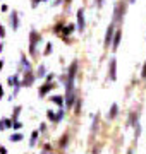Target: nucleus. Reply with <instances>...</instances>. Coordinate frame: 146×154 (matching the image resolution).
Instances as JSON below:
<instances>
[{
  "label": "nucleus",
  "mask_w": 146,
  "mask_h": 154,
  "mask_svg": "<svg viewBox=\"0 0 146 154\" xmlns=\"http://www.w3.org/2000/svg\"><path fill=\"white\" fill-rule=\"evenodd\" d=\"M125 12H127V0L117 2V4H115V9H113V17H112V22L115 26H117V24H122Z\"/></svg>",
  "instance_id": "obj_1"
},
{
  "label": "nucleus",
  "mask_w": 146,
  "mask_h": 154,
  "mask_svg": "<svg viewBox=\"0 0 146 154\" xmlns=\"http://www.w3.org/2000/svg\"><path fill=\"white\" fill-rule=\"evenodd\" d=\"M43 38H41V34L36 31V29H31L29 31V53L31 55H36V48H38V43H41Z\"/></svg>",
  "instance_id": "obj_2"
},
{
  "label": "nucleus",
  "mask_w": 146,
  "mask_h": 154,
  "mask_svg": "<svg viewBox=\"0 0 146 154\" xmlns=\"http://www.w3.org/2000/svg\"><path fill=\"white\" fill-rule=\"evenodd\" d=\"M34 81H36V75L31 72H24V75L21 77V88H29V86H33Z\"/></svg>",
  "instance_id": "obj_3"
},
{
  "label": "nucleus",
  "mask_w": 146,
  "mask_h": 154,
  "mask_svg": "<svg viewBox=\"0 0 146 154\" xmlns=\"http://www.w3.org/2000/svg\"><path fill=\"white\" fill-rule=\"evenodd\" d=\"M113 33H115V24L113 22H110L107 28V33H105V39H103V46L108 50V46H110V43H112V38H113Z\"/></svg>",
  "instance_id": "obj_4"
},
{
  "label": "nucleus",
  "mask_w": 146,
  "mask_h": 154,
  "mask_svg": "<svg viewBox=\"0 0 146 154\" xmlns=\"http://www.w3.org/2000/svg\"><path fill=\"white\" fill-rule=\"evenodd\" d=\"M78 21H76V28H78V31L79 33H83L84 31V28H86V19H84V9L81 7L78 11Z\"/></svg>",
  "instance_id": "obj_5"
},
{
  "label": "nucleus",
  "mask_w": 146,
  "mask_h": 154,
  "mask_svg": "<svg viewBox=\"0 0 146 154\" xmlns=\"http://www.w3.org/2000/svg\"><path fill=\"white\" fill-rule=\"evenodd\" d=\"M108 81H117V60L110 58L108 62Z\"/></svg>",
  "instance_id": "obj_6"
},
{
  "label": "nucleus",
  "mask_w": 146,
  "mask_h": 154,
  "mask_svg": "<svg viewBox=\"0 0 146 154\" xmlns=\"http://www.w3.org/2000/svg\"><path fill=\"white\" fill-rule=\"evenodd\" d=\"M120 39H122V29H115L113 38H112V43H110V48H112V51H117L119 45H120Z\"/></svg>",
  "instance_id": "obj_7"
},
{
  "label": "nucleus",
  "mask_w": 146,
  "mask_h": 154,
  "mask_svg": "<svg viewBox=\"0 0 146 154\" xmlns=\"http://www.w3.org/2000/svg\"><path fill=\"white\" fill-rule=\"evenodd\" d=\"M53 89H55V84H53V82H45L41 88H40L38 96H40V98H45L46 94L50 93V91H53Z\"/></svg>",
  "instance_id": "obj_8"
},
{
  "label": "nucleus",
  "mask_w": 146,
  "mask_h": 154,
  "mask_svg": "<svg viewBox=\"0 0 146 154\" xmlns=\"http://www.w3.org/2000/svg\"><path fill=\"white\" fill-rule=\"evenodd\" d=\"M11 28H12V31H17L19 29V14L16 11L11 12Z\"/></svg>",
  "instance_id": "obj_9"
},
{
  "label": "nucleus",
  "mask_w": 146,
  "mask_h": 154,
  "mask_svg": "<svg viewBox=\"0 0 146 154\" xmlns=\"http://www.w3.org/2000/svg\"><path fill=\"white\" fill-rule=\"evenodd\" d=\"M21 70L23 72H31L33 70V67H31V62L28 60V58H26V55H21Z\"/></svg>",
  "instance_id": "obj_10"
},
{
  "label": "nucleus",
  "mask_w": 146,
  "mask_h": 154,
  "mask_svg": "<svg viewBox=\"0 0 146 154\" xmlns=\"http://www.w3.org/2000/svg\"><path fill=\"white\" fill-rule=\"evenodd\" d=\"M7 84H9V86H14V88H21V75L16 74V75L7 77Z\"/></svg>",
  "instance_id": "obj_11"
},
{
  "label": "nucleus",
  "mask_w": 146,
  "mask_h": 154,
  "mask_svg": "<svg viewBox=\"0 0 146 154\" xmlns=\"http://www.w3.org/2000/svg\"><path fill=\"white\" fill-rule=\"evenodd\" d=\"M117 115H119V105H117V103H113V105L110 106V110H108L107 118H108V120H115Z\"/></svg>",
  "instance_id": "obj_12"
},
{
  "label": "nucleus",
  "mask_w": 146,
  "mask_h": 154,
  "mask_svg": "<svg viewBox=\"0 0 146 154\" xmlns=\"http://www.w3.org/2000/svg\"><path fill=\"white\" fill-rule=\"evenodd\" d=\"M98 128H100V118H98V115H95L93 116V123H91V135H96Z\"/></svg>",
  "instance_id": "obj_13"
},
{
  "label": "nucleus",
  "mask_w": 146,
  "mask_h": 154,
  "mask_svg": "<svg viewBox=\"0 0 146 154\" xmlns=\"http://www.w3.org/2000/svg\"><path fill=\"white\" fill-rule=\"evenodd\" d=\"M7 128H12V118H0V130L4 132Z\"/></svg>",
  "instance_id": "obj_14"
},
{
  "label": "nucleus",
  "mask_w": 146,
  "mask_h": 154,
  "mask_svg": "<svg viewBox=\"0 0 146 154\" xmlns=\"http://www.w3.org/2000/svg\"><path fill=\"white\" fill-rule=\"evenodd\" d=\"M38 137H40V132L38 130H33V132H31V137H29V147H36Z\"/></svg>",
  "instance_id": "obj_15"
},
{
  "label": "nucleus",
  "mask_w": 146,
  "mask_h": 154,
  "mask_svg": "<svg viewBox=\"0 0 146 154\" xmlns=\"http://www.w3.org/2000/svg\"><path fill=\"white\" fill-rule=\"evenodd\" d=\"M136 123H139V120H138V113H136V111H131V113H129V122H127V125H129V127H134Z\"/></svg>",
  "instance_id": "obj_16"
},
{
  "label": "nucleus",
  "mask_w": 146,
  "mask_h": 154,
  "mask_svg": "<svg viewBox=\"0 0 146 154\" xmlns=\"http://www.w3.org/2000/svg\"><path fill=\"white\" fill-rule=\"evenodd\" d=\"M52 103H55L59 108H64V96H60V94H55V96H52Z\"/></svg>",
  "instance_id": "obj_17"
},
{
  "label": "nucleus",
  "mask_w": 146,
  "mask_h": 154,
  "mask_svg": "<svg viewBox=\"0 0 146 154\" xmlns=\"http://www.w3.org/2000/svg\"><path fill=\"white\" fill-rule=\"evenodd\" d=\"M23 139H24V135H23V134H19V132L11 134V135H9V140H11V142H21Z\"/></svg>",
  "instance_id": "obj_18"
},
{
  "label": "nucleus",
  "mask_w": 146,
  "mask_h": 154,
  "mask_svg": "<svg viewBox=\"0 0 146 154\" xmlns=\"http://www.w3.org/2000/svg\"><path fill=\"white\" fill-rule=\"evenodd\" d=\"M67 144H69V135H67V134H64V135L60 137V140H59V147L65 149V147H67Z\"/></svg>",
  "instance_id": "obj_19"
},
{
  "label": "nucleus",
  "mask_w": 146,
  "mask_h": 154,
  "mask_svg": "<svg viewBox=\"0 0 146 154\" xmlns=\"http://www.w3.org/2000/svg\"><path fill=\"white\" fill-rule=\"evenodd\" d=\"M36 77H45L46 75V69L45 65H38V69H36V74H34Z\"/></svg>",
  "instance_id": "obj_20"
},
{
  "label": "nucleus",
  "mask_w": 146,
  "mask_h": 154,
  "mask_svg": "<svg viewBox=\"0 0 146 154\" xmlns=\"http://www.w3.org/2000/svg\"><path fill=\"white\" fill-rule=\"evenodd\" d=\"M21 111H23V108H21V106H16V108H14V111H12V122H16L17 118H19V115H21Z\"/></svg>",
  "instance_id": "obj_21"
},
{
  "label": "nucleus",
  "mask_w": 146,
  "mask_h": 154,
  "mask_svg": "<svg viewBox=\"0 0 146 154\" xmlns=\"http://www.w3.org/2000/svg\"><path fill=\"white\" fill-rule=\"evenodd\" d=\"M81 106H83L81 98H76V101H74V110H76V115H79V113H81Z\"/></svg>",
  "instance_id": "obj_22"
},
{
  "label": "nucleus",
  "mask_w": 146,
  "mask_h": 154,
  "mask_svg": "<svg viewBox=\"0 0 146 154\" xmlns=\"http://www.w3.org/2000/svg\"><path fill=\"white\" fill-rule=\"evenodd\" d=\"M65 116V110L64 108H60L59 110V113H55V123H59V122H62V118Z\"/></svg>",
  "instance_id": "obj_23"
},
{
  "label": "nucleus",
  "mask_w": 146,
  "mask_h": 154,
  "mask_svg": "<svg viewBox=\"0 0 146 154\" xmlns=\"http://www.w3.org/2000/svg\"><path fill=\"white\" fill-rule=\"evenodd\" d=\"M62 29H64V22H57L55 28H53V33H55V34H62Z\"/></svg>",
  "instance_id": "obj_24"
},
{
  "label": "nucleus",
  "mask_w": 146,
  "mask_h": 154,
  "mask_svg": "<svg viewBox=\"0 0 146 154\" xmlns=\"http://www.w3.org/2000/svg\"><path fill=\"white\" fill-rule=\"evenodd\" d=\"M46 116H48V120H50L52 123H55V111L53 110H46Z\"/></svg>",
  "instance_id": "obj_25"
},
{
  "label": "nucleus",
  "mask_w": 146,
  "mask_h": 154,
  "mask_svg": "<svg viewBox=\"0 0 146 154\" xmlns=\"http://www.w3.org/2000/svg\"><path fill=\"white\" fill-rule=\"evenodd\" d=\"M52 50H53V45H52V43H46V48H45V51H43V55L48 57V55L52 53Z\"/></svg>",
  "instance_id": "obj_26"
},
{
  "label": "nucleus",
  "mask_w": 146,
  "mask_h": 154,
  "mask_svg": "<svg viewBox=\"0 0 146 154\" xmlns=\"http://www.w3.org/2000/svg\"><path fill=\"white\" fill-rule=\"evenodd\" d=\"M12 128H14V130H21V128H23V123H21L19 120L12 122Z\"/></svg>",
  "instance_id": "obj_27"
},
{
  "label": "nucleus",
  "mask_w": 146,
  "mask_h": 154,
  "mask_svg": "<svg viewBox=\"0 0 146 154\" xmlns=\"http://www.w3.org/2000/svg\"><path fill=\"white\" fill-rule=\"evenodd\" d=\"M141 79H143V81H146V62L143 63V69H141Z\"/></svg>",
  "instance_id": "obj_28"
},
{
  "label": "nucleus",
  "mask_w": 146,
  "mask_h": 154,
  "mask_svg": "<svg viewBox=\"0 0 146 154\" xmlns=\"http://www.w3.org/2000/svg\"><path fill=\"white\" fill-rule=\"evenodd\" d=\"M53 77H55V75H53V74H46V75H45L46 82H53Z\"/></svg>",
  "instance_id": "obj_29"
},
{
  "label": "nucleus",
  "mask_w": 146,
  "mask_h": 154,
  "mask_svg": "<svg viewBox=\"0 0 146 154\" xmlns=\"http://www.w3.org/2000/svg\"><path fill=\"white\" fill-rule=\"evenodd\" d=\"M40 2H43V0H31V7H33V9H36Z\"/></svg>",
  "instance_id": "obj_30"
},
{
  "label": "nucleus",
  "mask_w": 146,
  "mask_h": 154,
  "mask_svg": "<svg viewBox=\"0 0 146 154\" xmlns=\"http://www.w3.org/2000/svg\"><path fill=\"white\" fill-rule=\"evenodd\" d=\"M45 130H46V125H45V123H41V125H40V128H38V132L40 134H45Z\"/></svg>",
  "instance_id": "obj_31"
},
{
  "label": "nucleus",
  "mask_w": 146,
  "mask_h": 154,
  "mask_svg": "<svg viewBox=\"0 0 146 154\" xmlns=\"http://www.w3.org/2000/svg\"><path fill=\"white\" fill-rule=\"evenodd\" d=\"M0 38L2 39L5 38V28H4V26H0Z\"/></svg>",
  "instance_id": "obj_32"
},
{
  "label": "nucleus",
  "mask_w": 146,
  "mask_h": 154,
  "mask_svg": "<svg viewBox=\"0 0 146 154\" xmlns=\"http://www.w3.org/2000/svg\"><path fill=\"white\" fill-rule=\"evenodd\" d=\"M100 152H101L100 146H95V147H93V152H91V154H100Z\"/></svg>",
  "instance_id": "obj_33"
},
{
  "label": "nucleus",
  "mask_w": 146,
  "mask_h": 154,
  "mask_svg": "<svg viewBox=\"0 0 146 154\" xmlns=\"http://www.w3.org/2000/svg\"><path fill=\"white\" fill-rule=\"evenodd\" d=\"M95 5L98 7V9H101V7H103V0H95Z\"/></svg>",
  "instance_id": "obj_34"
},
{
  "label": "nucleus",
  "mask_w": 146,
  "mask_h": 154,
  "mask_svg": "<svg viewBox=\"0 0 146 154\" xmlns=\"http://www.w3.org/2000/svg\"><path fill=\"white\" fill-rule=\"evenodd\" d=\"M0 11H2V12H7V11H9V7H7L5 4H4V5L0 7Z\"/></svg>",
  "instance_id": "obj_35"
},
{
  "label": "nucleus",
  "mask_w": 146,
  "mask_h": 154,
  "mask_svg": "<svg viewBox=\"0 0 146 154\" xmlns=\"http://www.w3.org/2000/svg\"><path fill=\"white\" fill-rule=\"evenodd\" d=\"M43 147H45V151H52V146H50V144H45Z\"/></svg>",
  "instance_id": "obj_36"
},
{
  "label": "nucleus",
  "mask_w": 146,
  "mask_h": 154,
  "mask_svg": "<svg viewBox=\"0 0 146 154\" xmlns=\"http://www.w3.org/2000/svg\"><path fill=\"white\" fill-rule=\"evenodd\" d=\"M4 98V88H2V84H0V99Z\"/></svg>",
  "instance_id": "obj_37"
},
{
  "label": "nucleus",
  "mask_w": 146,
  "mask_h": 154,
  "mask_svg": "<svg viewBox=\"0 0 146 154\" xmlns=\"http://www.w3.org/2000/svg\"><path fill=\"white\" fill-rule=\"evenodd\" d=\"M0 154H7V149L5 147H0Z\"/></svg>",
  "instance_id": "obj_38"
},
{
  "label": "nucleus",
  "mask_w": 146,
  "mask_h": 154,
  "mask_svg": "<svg viewBox=\"0 0 146 154\" xmlns=\"http://www.w3.org/2000/svg\"><path fill=\"white\" fill-rule=\"evenodd\" d=\"M62 4V0H55V2H53V5H60Z\"/></svg>",
  "instance_id": "obj_39"
},
{
  "label": "nucleus",
  "mask_w": 146,
  "mask_h": 154,
  "mask_svg": "<svg viewBox=\"0 0 146 154\" xmlns=\"http://www.w3.org/2000/svg\"><path fill=\"white\" fill-rule=\"evenodd\" d=\"M2 69H4V60H0V72H2Z\"/></svg>",
  "instance_id": "obj_40"
},
{
  "label": "nucleus",
  "mask_w": 146,
  "mask_h": 154,
  "mask_svg": "<svg viewBox=\"0 0 146 154\" xmlns=\"http://www.w3.org/2000/svg\"><path fill=\"white\" fill-rule=\"evenodd\" d=\"M127 154H134V151H132V149H129V151H127Z\"/></svg>",
  "instance_id": "obj_41"
},
{
  "label": "nucleus",
  "mask_w": 146,
  "mask_h": 154,
  "mask_svg": "<svg viewBox=\"0 0 146 154\" xmlns=\"http://www.w3.org/2000/svg\"><path fill=\"white\" fill-rule=\"evenodd\" d=\"M136 0H127V4H134Z\"/></svg>",
  "instance_id": "obj_42"
},
{
  "label": "nucleus",
  "mask_w": 146,
  "mask_h": 154,
  "mask_svg": "<svg viewBox=\"0 0 146 154\" xmlns=\"http://www.w3.org/2000/svg\"><path fill=\"white\" fill-rule=\"evenodd\" d=\"M41 154H45V152H41Z\"/></svg>",
  "instance_id": "obj_43"
}]
</instances>
